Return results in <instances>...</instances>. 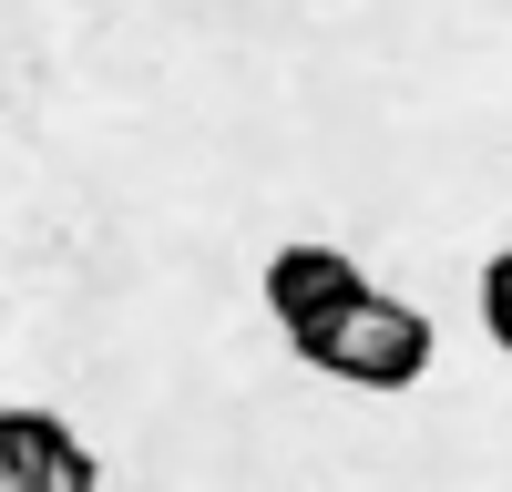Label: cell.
<instances>
[{
  "instance_id": "6da1fadb",
  "label": "cell",
  "mask_w": 512,
  "mask_h": 492,
  "mask_svg": "<svg viewBox=\"0 0 512 492\" xmlns=\"http://www.w3.org/2000/svg\"><path fill=\"white\" fill-rule=\"evenodd\" d=\"M297 359L318 369V380H349V390H420L431 380V318L390 287H359V298H338L328 318H308L287 339Z\"/></svg>"
},
{
  "instance_id": "7a4b0ae2",
  "label": "cell",
  "mask_w": 512,
  "mask_h": 492,
  "mask_svg": "<svg viewBox=\"0 0 512 492\" xmlns=\"http://www.w3.org/2000/svg\"><path fill=\"white\" fill-rule=\"evenodd\" d=\"M0 492H103V462L62 410H0Z\"/></svg>"
},
{
  "instance_id": "3957f363",
  "label": "cell",
  "mask_w": 512,
  "mask_h": 492,
  "mask_svg": "<svg viewBox=\"0 0 512 492\" xmlns=\"http://www.w3.org/2000/svg\"><path fill=\"white\" fill-rule=\"evenodd\" d=\"M359 287H369V277H359L349 246H277V257H267V318L297 339L308 318H328L338 298H359Z\"/></svg>"
},
{
  "instance_id": "277c9868",
  "label": "cell",
  "mask_w": 512,
  "mask_h": 492,
  "mask_svg": "<svg viewBox=\"0 0 512 492\" xmlns=\"http://www.w3.org/2000/svg\"><path fill=\"white\" fill-rule=\"evenodd\" d=\"M482 328H492V349H512V246L482 267Z\"/></svg>"
}]
</instances>
